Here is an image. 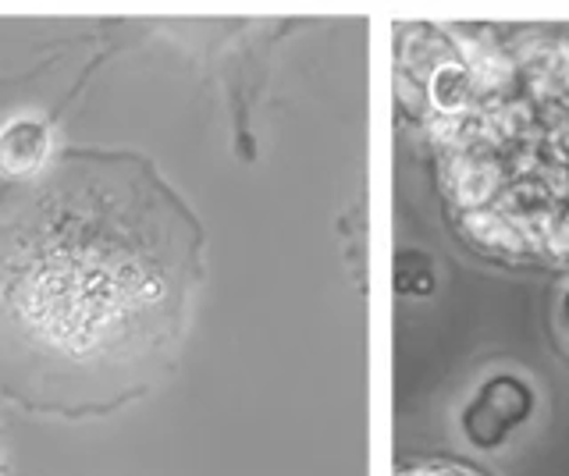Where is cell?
I'll use <instances>...</instances> for the list:
<instances>
[{
    "label": "cell",
    "instance_id": "6da1fadb",
    "mask_svg": "<svg viewBox=\"0 0 569 476\" xmlns=\"http://www.w3.org/2000/svg\"><path fill=\"white\" fill-rule=\"evenodd\" d=\"M192 277L196 224L142 156L64 150L0 182V398L118 409L174 345Z\"/></svg>",
    "mask_w": 569,
    "mask_h": 476
},
{
    "label": "cell",
    "instance_id": "7a4b0ae2",
    "mask_svg": "<svg viewBox=\"0 0 569 476\" xmlns=\"http://www.w3.org/2000/svg\"><path fill=\"white\" fill-rule=\"evenodd\" d=\"M53 161L50 146V125L43 118H11L0 125V179L4 182H26L36 179Z\"/></svg>",
    "mask_w": 569,
    "mask_h": 476
}]
</instances>
